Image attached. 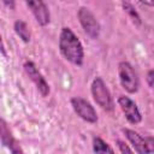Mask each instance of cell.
Returning a JSON list of instances; mask_svg holds the SVG:
<instances>
[{
    "label": "cell",
    "mask_w": 154,
    "mask_h": 154,
    "mask_svg": "<svg viewBox=\"0 0 154 154\" xmlns=\"http://www.w3.org/2000/svg\"><path fill=\"white\" fill-rule=\"evenodd\" d=\"M59 51L61 55L76 66H82L84 61V48L77 35L69 28L64 26L59 34Z\"/></svg>",
    "instance_id": "obj_1"
},
{
    "label": "cell",
    "mask_w": 154,
    "mask_h": 154,
    "mask_svg": "<svg viewBox=\"0 0 154 154\" xmlns=\"http://www.w3.org/2000/svg\"><path fill=\"white\" fill-rule=\"evenodd\" d=\"M90 91H91V96H93L94 101L97 103V106H100L106 112L113 111L114 103H113L112 95H111L105 81L101 77H95L93 79L91 85H90Z\"/></svg>",
    "instance_id": "obj_2"
},
{
    "label": "cell",
    "mask_w": 154,
    "mask_h": 154,
    "mask_svg": "<svg viewBox=\"0 0 154 154\" xmlns=\"http://www.w3.org/2000/svg\"><path fill=\"white\" fill-rule=\"evenodd\" d=\"M118 76H119L120 85L125 91H128L129 94L137 93L140 88V79L135 69L130 63L120 61L118 64Z\"/></svg>",
    "instance_id": "obj_3"
},
{
    "label": "cell",
    "mask_w": 154,
    "mask_h": 154,
    "mask_svg": "<svg viewBox=\"0 0 154 154\" xmlns=\"http://www.w3.org/2000/svg\"><path fill=\"white\" fill-rule=\"evenodd\" d=\"M123 134L131 143L132 148L137 154H154V137H143L131 129H123Z\"/></svg>",
    "instance_id": "obj_4"
},
{
    "label": "cell",
    "mask_w": 154,
    "mask_h": 154,
    "mask_svg": "<svg viewBox=\"0 0 154 154\" xmlns=\"http://www.w3.org/2000/svg\"><path fill=\"white\" fill-rule=\"evenodd\" d=\"M77 17L79 20V24L82 26V29L84 30V32L93 40H96L100 36V24L96 19V17L94 16V13L88 8V7H79L78 12H77Z\"/></svg>",
    "instance_id": "obj_5"
},
{
    "label": "cell",
    "mask_w": 154,
    "mask_h": 154,
    "mask_svg": "<svg viewBox=\"0 0 154 154\" xmlns=\"http://www.w3.org/2000/svg\"><path fill=\"white\" fill-rule=\"evenodd\" d=\"M70 103H71L75 113L84 122L90 123V124H94L97 122V113H96L95 108L85 99L75 96L70 100Z\"/></svg>",
    "instance_id": "obj_6"
},
{
    "label": "cell",
    "mask_w": 154,
    "mask_h": 154,
    "mask_svg": "<svg viewBox=\"0 0 154 154\" xmlns=\"http://www.w3.org/2000/svg\"><path fill=\"white\" fill-rule=\"evenodd\" d=\"M24 71L25 73L29 76V78L31 79V82L35 84L37 91L40 93L41 96L46 97L49 94V85L47 83V81L45 79V77L42 76V73L38 71L37 66L31 61V60H26L23 64Z\"/></svg>",
    "instance_id": "obj_7"
},
{
    "label": "cell",
    "mask_w": 154,
    "mask_h": 154,
    "mask_svg": "<svg viewBox=\"0 0 154 154\" xmlns=\"http://www.w3.org/2000/svg\"><path fill=\"white\" fill-rule=\"evenodd\" d=\"M124 117L126 118V120L130 123V124H140L142 122V114L136 105V102L130 99L129 96H125V95H120L117 100Z\"/></svg>",
    "instance_id": "obj_8"
},
{
    "label": "cell",
    "mask_w": 154,
    "mask_h": 154,
    "mask_svg": "<svg viewBox=\"0 0 154 154\" xmlns=\"http://www.w3.org/2000/svg\"><path fill=\"white\" fill-rule=\"evenodd\" d=\"M31 13L34 14L36 22L41 26H46L51 22V13L47 7V5L41 0H30L25 2Z\"/></svg>",
    "instance_id": "obj_9"
},
{
    "label": "cell",
    "mask_w": 154,
    "mask_h": 154,
    "mask_svg": "<svg viewBox=\"0 0 154 154\" xmlns=\"http://www.w3.org/2000/svg\"><path fill=\"white\" fill-rule=\"evenodd\" d=\"M13 30H14V32L17 34V36H19V38L23 42H25V43L30 42L31 32H30L29 26L26 25V23L24 20H20V19L16 20L13 23Z\"/></svg>",
    "instance_id": "obj_10"
},
{
    "label": "cell",
    "mask_w": 154,
    "mask_h": 154,
    "mask_svg": "<svg viewBox=\"0 0 154 154\" xmlns=\"http://www.w3.org/2000/svg\"><path fill=\"white\" fill-rule=\"evenodd\" d=\"M93 150L95 154H116L112 147L99 136L93 138Z\"/></svg>",
    "instance_id": "obj_11"
},
{
    "label": "cell",
    "mask_w": 154,
    "mask_h": 154,
    "mask_svg": "<svg viewBox=\"0 0 154 154\" xmlns=\"http://www.w3.org/2000/svg\"><path fill=\"white\" fill-rule=\"evenodd\" d=\"M122 7H123V10L129 14V17H130V19L132 20L134 24L141 25V23H142L141 16L138 14V12L136 11V8L134 7V5H132L131 2H129V1H123V2H122Z\"/></svg>",
    "instance_id": "obj_12"
},
{
    "label": "cell",
    "mask_w": 154,
    "mask_h": 154,
    "mask_svg": "<svg viewBox=\"0 0 154 154\" xmlns=\"http://www.w3.org/2000/svg\"><path fill=\"white\" fill-rule=\"evenodd\" d=\"M6 148L10 149L11 154H25L24 150H23V148H22V146L19 144V142L14 137H12L10 140V142L6 144Z\"/></svg>",
    "instance_id": "obj_13"
},
{
    "label": "cell",
    "mask_w": 154,
    "mask_h": 154,
    "mask_svg": "<svg viewBox=\"0 0 154 154\" xmlns=\"http://www.w3.org/2000/svg\"><path fill=\"white\" fill-rule=\"evenodd\" d=\"M116 143H117V147H118L120 154H135V153L131 150V148H130L125 142H123V141H120V140H117Z\"/></svg>",
    "instance_id": "obj_14"
},
{
    "label": "cell",
    "mask_w": 154,
    "mask_h": 154,
    "mask_svg": "<svg viewBox=\"0 0 154 154\" xmlns=\"http://www.w3.org/2000/svg\"><path fill=\"white\" fill-rule=\"evenodd\" d=\"M147 83L149 88L154 91V70H149L147 72Z\"/></svg>",
    "instance_id": "obj_15"
},
{
    "label": "cell",
    "mask_w": 154,
    "mask_h": 154,
    "mask_svg": "<svg viewBox=\"0 0 154 154\" xmlns=\"http://www.w3.org/2000/svg\"><path fill=\"white\" fill-rule=\"evenodd\" d=\"M140 4L144 5V6H154V1H150V2H148V1H140Z\"/></svg>",
    "instance_id": "obj_16"
},
{
    "label": "cell",
    "mask_w": 154,
    "mask_h": 154,
    "mask_svg": "<svg viewBox=\"0 0 154 154\" xmlns=\"http://www.w3.org/2000/svg\"><path fill=\"white\" fill-rule=\"evenodd\" d=\"M1 53H2V55L6 58V52H5V46H4V42L1 43Z\"/></svg>",
    "instance_id": "obj_17"
}]
</instances>
